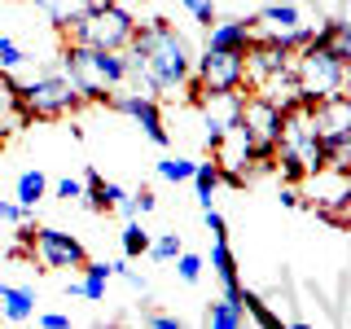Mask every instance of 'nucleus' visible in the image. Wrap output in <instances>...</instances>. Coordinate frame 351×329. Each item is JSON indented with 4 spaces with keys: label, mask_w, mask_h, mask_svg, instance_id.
Returning <instances> with one entry per match:
<instances>
[{
    "label": "nucleus",
    "mask_w": 351,
    "mask_h": 329,
    "mask_svg": "<svg viewBox=\"0 0 351 329\" xmlns=\"http://www.w3.org/2000/svg\"><path fill=\"white\" fill-rule=\"evenodd\" d=\"M123 58H128V84H136V93L149 97L180 93V84L193 75V44L167 18L136 22Z\"/></svg>",
    "instance_id": "obj_1"
},
{
    "label": "nucleus",
    "mask_w": 351,
    "mask_h": 329,
    "mask_svg": "<svg viewBox=\"0 0 351 329\" xmlns=\"http://www.w3.org/2000/svg\"><path fill=\"white\" fill-rule=\"evenodd\" d=\"M62 31H66V40L88 44V49H128L132 31H136V14L128 5H119V0H93Z\"/></svg>",
    "instance_id": "obj_2"
},
{
    "label": "nucleus",
    "mask_w": 351,
    "mask_h": 329,
    "mask_svg": "<svg viewBox=\"0 0 351 329\" xmlns=\"http://www.w3.org/2000/svg\"><path fill=\"white\" fill-rule=\"evenodd\" d=\"M294 84H299V106H316L334 93H347V66L338 58H329L321 44L307 40L299 53H294V66H290Z\"/></svg>",
    "instance_id": "obj_3"
},
{
    "label": "nucleus",
    "mask_w": 351,
    "mask_h": 329,
    "mask_svg": "<svg viewBox=\"0 0 351 329\" xmlns=\"http://www.w3.org/2000/svg\"><path fill=\"white\" fill-rule=\"evenodd\" d=\"M18 106L27 119H66L84 106V97L71 88V80H66L58 66H44L36 80L18 84Z\"/></svg>",
    "instance_id": "obj_4"
},
{
    "label": "nucleus",
    "mask_w": 351,
    "mask_h": 329,
    "mask_svg": "<svg viewBox=\"0 0 351 329\" xmlns=\"http://www.w3.org/2000/svg\"><path fill=\"white\" fill-rule=\"evenodd\" d=\"M281 123H285V110L272 101V97L255 93V88H246V93H241V127H246V136H250L255 162H272Z\"/></svg>",
    "instance_id": "obj_5"
},
{
    "label": "nucleus",
    "mask_w": 351,
    "mask_h": 329,
    "mask_svg": "<svg viewBox=\"0 0 351 329\" xmlns=\"http://www.w3.org/2000/svg\"><path fill=\"white\" fill-rule=\"evenodd\" d=\"M31 259H36L40 268H71V272H80L88 250H84V241L75 233H66V228H49V224L40 228L36 224V233H31Z\"/></svg>",
    "instance_id": "obj_6"
},
{
    "label": "nucleus",
    "mask_w": 351,
    "mask_h": 329,
    "mask_svg": "<svg viewBox=\"0 0 351 329\" xmlns=\"http://www.w3.org/2000/svg\"><path fill=\"white\" fill-rule=\"evenodd\" d=\"M193 80L202 84V93H241L246 88V53H211L193 58Z\"/></svg>",
    "instance_id": "obj_7"
},
{
    "label": "nucleus",
    "mask_w": 351,
    "mask_h": 329,
    "mask_svg": "<svg viewBox=\"0 0 351 329\" xmlns=\"http://www.w3.org/2000/svg\"><path fill=\"white\" fill-rule=\"evenodd\" d=\"M106 106L119 110V114H128L132 123L154 141V145H167V141H171L167 123H162V110H158V97H149V93H110Z\"/></svg>",
    "instance_id": "obj_8"
},
{
    "label": "nucleus",
    "mask_w": 351,
    "mask_h": 329,
    "mask_svg": "<svg viewBox=\"0 0 351 329\" xmlns=\"http://www.w3.org/2000/svg\"><path fill=\"white\" fill-rule=\"evenodd\" d=\"M290 66H294V53L285 44H277L268 31H255V40L246 49V88L272 80V75H285Z\"/></svg>",
    "instance_id": "obj_9"
},
{
    "label": "nucleus",
    "mask_w": 351,
    "mask_h": 329,
    "mask_svg": "<svg viewBox=\"0 0 351 329\" xmlns=\"http://www.w3.org/2000/svg\"><path fill=\"white\" fill-rule=\"evenodd\" d=\"M66 44H71L75 58L84 62V71L93 75L97 84H106L110 93L128 84V58H123V49H88V44H75V40H66Z\"/></svg>",
    "instance_id": "obj_10"
},
{
    "label": "nucleus",
    "mask_w": 351,
    "mask_h": 329,
    "mask_svg": "<svg viewBox=\"0 0 351 329\" xmlns=\"http://www.w3.org/2000/svg\"><path fill=\"white\" fill-rule=\"evenodd\" d=\"M255 40V18H215L206 27V49L211 53H246Z\"/></svg>",
    "instance_id": "obj_11"
},
{
    "label": "nucleus",
    "mask_w": 351,
    "mask_h": 329,
    "mask_svg": "<svg viewBox=\"0 0 351 329\" xmlns=\"http://www.w3.org/2000/svg\"><path fill=\"white\" fill-rule=\"evenodd\" d=\"M202 114H206V136L202 141H206V149H215L219 136H224L241 114V93H211L202 101Z\"/></svg>",
    "instance_id": "obj_12"
},
{
    "label": "nucleus",
    "mask_w": 351,
    "mask_h": 329,
    "mask_svg": "<svg viewBox=\"0 0 351 329\" xmlns=\"http://www.w3.org/2000/svg\"><path fill=\"white\" fill-rule=\"evenodd\" d=\"M307 114H312V127L321 132V136H347V132H351V101H347V93H334V97H325V101L307 106Z\"/></svg>",
    "instance_id": "obj_13"
},
{
    "label": "nucleus",
    "mask_w": 351,
    "mask_h": 329,
    "mask_svg": "<svg viewBox=\"0 0 351 329\" xmlns=\"http://www.w3.org/2000/svg\"><path fill=\"white\" fill-rule=\"evenodd\" d=\"M110 277H114V268H110L106 259H84V268H80V281H71V294H80V299L88 303H106V285Z\"/></svg>",
    "instance_id": "obj_14"
},
{
    "label": "nucleus",
    "mask_w": 351,
    "mask_h": 329,
    "mask_svg": "<svg viewBox=\"0 0 351 329\" xmlns=\"http://www.w3.org/2000/svg\"><path fill=\"white\" fill-rule=\"evenodd\" d=\"M0 316H5V321H31V316H36V290H31V285L0 281Z\"/></svg>",
    "instance_id": "obj_15"
},
{
    "label": "nucleus",
    "mask_w": 351,
    "mask_h": 329,
    "mask_svg": "<svg viewBox=\"0 0 351 329\" xmlns=\"http://www.w3.org/2000/svg\"><path fill=\"white\" fill-rule=\"evenodd\" d=\"M22 123H31L18 106V80L14 71H0V132H18Z\"/></svg>",
    "instance_id": "obj_16"
},
{
    "label": "nucleus",
    "mask_w": 351,
    "mask_h": 329,
    "mask_svg": "<svg viewBox=\"0 0 351 329\" xmlns=\"http://www.w3.org/2000/svg\"><path fill=\"white\" fill-rule=\"evenodd\" d=\"M44 193H49V175H44L40 167H27V171H18V180H14V202H18V206L36 211V206L44 202Z\"/></svg>",
    "instance_id": "obj_17"
},
{
    "label": "nucleus",
    "mask_w": 351,
    "mask_h": 329,
    "mask_svg": "<svg viewBox=\"0 0 351 329\" xmlns=\"http://www.w3.org/2000/svg\"><path fill=\"white\" fill-rule=\"evenodd\" d=\"M299 22H303L299 5H294V0H281V5H268V9L255 14V31H290V27H299Z\"/></svg>",
    "instance_id": "obj_18"
},
{
    "label": "nucleus",
    "mask_w": 351,
    "mask_h": 329,
    "mask_svg": "<svg viewBox=\"0 0 351 329\" xmlns=\"http://www.w3.org/2000/svg\"><path fill=\"white\" fill-rule=\"evenodd\" d=\"M202 321L211 325V329H241L246 325V312H241V303H233V299H211L206 303V312H202Z\"/></svg>",
    "instance_id": "obj_19"
},
{
    "label": "nucleus",
    "mask_w": 351,
    "mask_h": 329,
    "mask_svg": "<svg viewBox=\"0 0 351 329\" xmlns=\"http://www.w3.org/2000/svg\"><path fill=\"white\" fill-rule=\"evenodd\" d=\"M31 5H36L40 14L49 18V22H53V27H58V31H62L66 22H71V18H80L84 9L93 5V0H31Z\"/></svg>",
    "instance_id": "obj_20"
},
{
    "label": "nucleus",
    "mask_w": 351,
    "mask_h": 329,
    "mask_svg": "<svg viewBox=\"0 0 351 329\" xmlns=\"http://www.w3.org/2000/svg\"><path fill=\"white\" fill-rule=\"evenodd\" d=\"M193 193H197V202L202 206H211L215 202V189H219V162L211 158V162H193Z\"/></svg>",
    "instance_id": "obj_21"
},
{
    "label": "nucleus",
    "mask_w": 351,
    "mask_h": 329,
    "mask_svg": "<svg viewBox=\"0 0 351 329\" xmlns=\"http://www.w3.org/2000/svg\"><path fill=\"white\" fill-rule=\"evenodd\" d=\"M241 312H246L255 325H263V329H281V325H285V321H281V312H272V307L263 303L255 290H241Z\"/></svg>",
    "instance_id": "obj_22"
},
{
    "label": "nucleus",
    "mask_w": 351,
    "mask_h": 329,
    "mask_svg": "<svg viewBox=\"0 0 351 329\" xmlns=\"http://www.w3.org/2000/svg\"><path fill=\"white\" fill-rule=\"evenodd\" d=\"M80 202H84L93 215H110V202H106V175H101V171H88V175H84V197H80Z\"/></svg>",
    "instance_id": "obj_23"
},
{
    "label": "nucleus",
    "mask_w": 351,
    "mask_h": 329,
    "mask_svg": "<svg viewBox=\"0 0 351 329\" xmlns=\"http://www.w3.org/2000/svg\"><path fill=\"white\" fill-rule=\"evenodd\" d=\"M211 272L219 277V285L237 281V255L228 250V237H215V246H211Z\"/></svg>",
    "instance_id": "obj_24"
},
{
    "label": "nucleus",
    "mask_w": 351,
    "mask_h": 329,
    "mask_svg": "<svg viewBox=\"0 0 351 329\" xmlns=\"http://www.w3.org/2000/svg\"><path fill=\"white\" fill-rule=\"evenodd\" d=\"M180 250H184L180 233H158V237H149V250H145V255H149L154 263H171Z\"/></svg>",
    "instance_id": "obj_25"
},
{
    "label": "nucleus",
    "mask_w": 351,
    "mask_h": 329,
    "mask_svg": "<svg viewBox=\"0 0 351 329\" xmlns=\"http://www.w3.org/2000/svg\"><path fill=\"white\" fill-rule=\"evenodd\" d=\"M145 250H149V233L136 224V219H128V224H123V255L128 259H141Z\"/></svg>",
    "instance_id": "obj_26"
},
{
    "label": "nucleus",
    "mask_w": 351,
    "mask_h": 329,
    "mask_svg": "<svg viewBox=\"0 0 351 329\" xmlns=\"http://www.w3.org/2000/svg\"><path fill=\"white\" fill-rule=\"evenodd\" d=\"M171 263H176V277L189 281V285L202 277V268H206V259H202V255H193V250H180V255H176Z\"/></svg>",
    "instance_id": "obj_27"
},
{
    "label": "nucleus",
    "mask_w": 351,
    "mask_h": 329,
    "mask_svg": "<svg viewBox=\"0 0 351 329\" xmlns=\"http://www.w3.org/2000/svg\"><path fill=\"white\" fill-rule=\"evenodd\" d=\"M158 175H162V180H171V184H184V180L193 175V162H189V158H176V154H171V158L158 162Z\"/></svg>",
    "instance_id": "obj_28"
},
{
    "label": "nucleus",
    "mask_w": 351,
    "mask_h": 329,
    "mask_svg": "<svg viewBox=\"0 0 351 329\" xmlns=\"http://www.w3.org/2000/svg\"><path fill=\"white\" fill-rule=\"evenodd\" d=\"M18 66H27V49L18 40L0 36V71H18Z\"/></svg>",
    "instance_id": "obj_29"
},
{
    "label": "nucleus",
    "mask_w": 351,
    "mask_h": 329,
    "mask_svg": "<svg viewBox=\"0 0 351 329\" xmlns=\"http://www.w3.org/2000/svg\"><path fill=\"white\" fill-rule=\"evenodd\" d=\"M141 321H145V325H154V329H184V321H180V316H171V312H154V307H149V299H145V307H141Z\"/></svg>",
    "instance_id": "obj_30"
},
{
    "label": "nucleus",
    "mask_w": 351,
    "mask_h": 329,
    "mask_svg": "<svg viewBox=\"0 0 351 329\" xmlns=\"http://www.w3.org/2000/svg\"><path fill=\"white\" fill-rule=\"evenodd\" d=\"M53 197H62V202H80V197H84V180H75V175H62V180L53 184Z\"/></svg>",
    "instance_id": "obj_31"
},
{
    "label": "nucleus",
    "mask_w": 351,
    "mask_h": 329,
    "mask_svg": "<svg viewBox=\"0 0 351 329\" xmlns=\"http://www.w3.org/2000/svg\"><path fill=\"white\" fill-rule=\"evenodd\" d=\"M110 268H114V277H123V281L132 285V290H141V294H149V281H145V277H141V272H136V268H128V259H119V263H110Z\"/></svg>",
    "instance_id": "obj_32"
},
{
    "label": "nucleus",
    "mask_w": 351,
    "mask_h": 329,
    "mask_svg": "<svg viewBox=\"0 0 351 329\" xmlns=\"http://www.w3.org/2000/svg\"><path fill=\"white\" fill-rule=\"evenodd\" d=\"M202 224H206V233L211 237H228V219L215 211V206H202Z\"/></svg>",
    "instance_id": "obj_33"
},
{
    "label": "nucleus",
    "mask_w": 351,
    "mask_h": 329,
    "mask_svg": "<svg viewBox=\"0 0 351 329\" xmlns=\"http://www.w3.org/2000/svg\"><path fill=\"white\" fill-rule=\"evenodd\" d=\"M180 5L189 9V14L202 22V27H211V22H215V5H211V0H180Z\"/></svg>",
    "instance_id": "obj_34"
},
{
    "label": "nucleus",
    "mask_w": 351,
    "mask_h": 329,
    "mask_svg": "<svg viewBox=\"0 0 351 329\" xmlns=\"http://www.w3.org/2000/svg\"><path fill=\"white\" fill-rule=\"evenodd\" d=\"M132 202H136V215H149L154 206H158V197H154L149 189H141V193H132Z\"/></svg>",
    "instance_id": "obj_35"
},
{
    "label": "nucleus",
    "mask_w": 351,
    "mask_h": 329,
    "mask_svg": "<svg viewBox=\"0 0 351 329\" xmlns=\"http://www.w3.org/2000/svg\"><path fill=\"white\" fill-rule=\"evenodd\" d=\"M40 325H44V329H66V325H71V316H66V312H44Z\"/></svg>",
    "instance_id": "obj_36"
},
{
    "label": "nucleus",
    "mask_w": 351,
    "mask_h": 329,
    "mask_svg": "<svg viewBox=\"0 0 351 329\" xmlns=\"http://www.w3.org/2000/svg\"><path fill=\"white\" fill-rule=\"evenodd\" d=\"M277 197H281V206H290V211H294V206H303V193L294 189V184H285V189H281Z\"/></svg>",
    "instance_id": "obj_37"
},
{
    "label": "nucleus",
    "mask_w": 351,
    "mask_h": 329,
    "mask_svg": "<svg viewBox=\"0 0 351 329\" xmlns=\"http://www.w3.org/2000/svg\"><path fill=\"white\" fill-rule=\"evenodd\" d=\"M0 149H5V132H0Z\"/></svg>",
    "instance_id": "obj_38"
}]
</instances>
